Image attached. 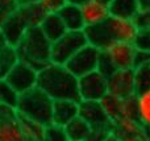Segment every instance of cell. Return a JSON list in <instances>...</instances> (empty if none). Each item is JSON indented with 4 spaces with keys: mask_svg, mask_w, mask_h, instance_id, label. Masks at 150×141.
<instances>
[{
    "mask_svg": "<svg viewBox=\"0 0 150 141\" xmlns=\"http://www.w3.org/2000/svg\"><path fill=\"white\" fill-rule=\"evenodd\" d=\"M37 87L53 100H76L80 102L79 82L65 65L47 63L38 71Z\"/></svg>",
    "mask_w": 150,
    "mask_h": 141,
    "instance_id": "1",
    "label": "cell"
},
{
    "mask_svg": "<svg viewBox=\"0 0 150 141\" xmlns=\"http://www.w3.org/2000/svg\"><path fill=\"white\" fill-rule=\"evenodd\" d=\"M16 50L18 60L29 63L38 71L52 62V41L40 26L29 28L17 44Z\"/></svg>",
    "mask_w": 150,
    "mask_h": 141,
    "instance_id": "2",
    "label": "cell"
},
{
    "mask_svg": "<svg viewBox=\"0 0 150 141\" xmlns=\"http://www.w3.org/2000/svg\"><path fill=\"white\" fill-rule=\"evenodd\" d=\"M16 111L17 115L46 127L52 123L53 99L36 86L34 89L20 94L16 104Z\"/></svg>",
    "mask_w": 150,
    "mask_h": 141,
    "instance_id": "3",
    "label": "cell"
},
{
    "mask_svg": "<svg viewBox=\"0 0 150 141\" xmlns=\"http://www.w3.org/2000/svg\"><path fill=\"white\" fill-rule=\"evenodd\" d=\"M87 44L84 30H67L62 37L52 42V62L66 65L75 53Z\"/></svg>",
    "mask_w": 150,
    "mask_h": 141,
    "instance_id": "4",
    "label": "cell"
},
{
    "mask_svg": "<svg viewBox=\"0 0 150 141\" xmlns=\"http://www.w3.org/2000/svg\"><path fill=\"white\" fill-rule=\"evenodd\" d=\"M100 50L95 46L87 44L78 50L76 53L66 62V67L70 70L71 74H74L76 78L90 74L98 69V62L100 58Z\"/></svg>",
    "mask_w": 150,
    "mask_h": 141,
    "instance_id": "5",
    "label": "cell"
},
{
    "mask_svg": "<svg viewBox=\"0 0 150 141\" xmlns=\"http://www.w3.org/2000/svg\"><path fill=\"white\" fill-rule=\"evenodd\" d=\"M37 79H38V70L24 61H18L5 77V81L18 94H24L34 89L37 86Z\"/></svg>",
    "mask_w": 150,
    "mask_h": 141,
    "instance_id": "6",
    "label": "cell"
},
{
    "mask_svg": "<svg viewBox=\"0 0 150 141\" xmlns=\"http://www.w3.org/2000/svg\"><path fill=\"white\" fill-rule=\"evenodd\" d=\"M79 82V96L80 100H96L100 102L108 92V81L98 70L78 78Z\"/></svg>",
    "mask_w": 150,
    "mask_h": 141,
    "instance_id": "7",
    "label": "cell"
},
{
    "mask_svg": "<svg viewBox=\"0 0 150 141\" xmlns=\"http://www.w3.org/2000/svg\"><path fill=\"white\" fill-rule=\"evenodd\" d=\"M79 116L91 127V129L112 131V120L108 118L100 102L96 100H80Z\"/></svg>",
    "mask_w": 150,
    "mask_h": 141,
    "instance_id": "8",
    "label": "cell"
},
{
    "mask_svg": "<svg viewBox=\"0 0 150 141\" xmlns=\"http://www.w3.org/2000/svg\"><path fill=\"white\" fill-rule=\"evenodd\" d=\"M29 28H30L29 24L26 23V20L17 8L5 16L3 23L0 24V32H1L7 45L15 47L17 46V44Z\"/></svg>",
    "mask_w": 150,
    "mask_h": 141,
    "instance_id": "9",
    "label": "cell"
},
{
    "mask_svg": "<svg viewBox=\"0 0 150 141\" xmlns=\"http://www.w3.org/2000/svg\"><path fill=\"white\" fill-rule=\"evenodd\" d=\"M108 81V92L120 98L134 96L136 82H134V69H121L116 70L112 75L107 78Z\"/></svg>",
    "mask_w": 150,
    "mask_h": 141,
    "instance_id": "10",
    "label": "cell"
},
{
    "mask_svg": "<svg viewBox=\"0 0 150 141\" xmlns=\"http://www.w3.org/2000/svg\"><path fill=\"white\" fill-rule=\"evenodd\" d=\"M104 23L113 42H134L138 29L132 18L109 16Z\"/></svg>",
    "mask_w": 150,
    "mask_h": 141,
    "instance_id": "11",
    "label": "cell"
},
{
    "mask_svg": "<svg viewBox=\"0 0 150 141\" xmlns=\"http://www.w3.org/2000/svg\"><path fill=\"white\" fill-rule=\"evenodd\" d=\"M104 52L111 58V61L113 62L117 70L134 69L137 49H136L133 42H115Z\"/></svg>",
    "mask_w": 150,
    "mask_h": 141,
    "instance_id": "12",
    "label": "cell"
},
{
    "mask_svg": "<svg viewBox=\"0 0 150 141\" xmlns=\"http://www.w3.org/2000/svg\"><path fill=\"white\" fill-rule=\"evenodd\" d=\"M80 9L86 26L104 23L111 16L109 5L100 0H88L80 5Z\"/></svg>",
    "mask_w": 150,
    "mask_h": 141,
    "instance_id": "13",
    "label": "cell"
},
{
    "mask_svg": "<svg viewBox=\"0 0 150 141\" xmlns=\"http://www.w3.org/2000/svg\"><path fill=\"white\" fill-rule=\"evenodd\" d=\"M112 135L119 137L120 140H127L130 137H137L145 135V128L138 121L137 118H128L121 116L112 121Z\"/></svg>",
    "mask_w": 150,
    "mask_h": 141,
    "instance_id": "14",
    "label": "cell"
},
{
    "mask_svg": "<svg viewBox=\"0 0 150 141\" xmlns=\"http://www.w3.org/2000/svg\"><path fill=\"white\" fill-rule=\"evenodd\" d=\"M78 116H79V102L67 99L53 100L52 123L65 127Z\"/></svg>",
    "mask_w": 150,
    "mask_h": 141,
    "instance_id": "15",
    "label": "cell"
},
{
    "mask_svg": "<svg viewBox=\"0 0 150 141\" xmlns=\"http://www.w3.org/2000/svg\"><path fill=\"white\" fill-rule=\"evenodd\" d=\"M83 30H84L86 38H87L88 44L95 46L96 49H99L100 52H104V50L108 49L112 44H115L111 34H109V32H108V29H107V26H105V23L86 26Z\"/></svg>",
    "mask_w": 150,
    "mask_h": 141,
    "instance_id": "16",
    "label": "cell"
},
{
    "mask_svg": "<svg viewBox=\"0 0 150 141\" xmlns=\"http://www.w3.org/2000/svg\"><path fill=\"white\" fill-rule=\"evenodd\" d=\"M40 29L44 32V34L52 42H54L55 40L62 37L63 34L67 32V28H66L65 23L62 21V18H61V16L58 15V13L45 15L44 20L40 24Z\"/></svg>",
    "mask_w": 150,
    "mask_h": 141,
    "instance_id": "17",
    "label": "cell"
},
{
    "mask_svg": "<svg viewBox=\"0 0 150 141\" xmlns=\"http://www.w3.org/2000/svg\"><path fill=\"white\" fill-rule=\"evenodd\" d=\"M58 15L61 16L62 21L65 23L67 30H83V29L86 28L84 21H83L80 5L67 3V4L58 12Z\"/></svg>",
    "mask_w": 150,
    "mask_h": 141,
    "instance_id": "18",
    "label": "cell"
},
{
    "mask_svg": "<svg viewBox=\"0 0 150 141\" xmlns=\"http://www.w3.org/2000/svg\"><path fill=\"white\" fill-rule=\"evenodd\" d=\"M111 16L124 18H133L140 11L138 0H111L109 3Z\"/></svg>",
    "mask_w": 150,
    "mask_h": 141,
    "instance_id": "19",
    "label": "cell"
},
{
    "mask_svg": "<svg viewBox=\"0 0 150 141\" xmlns=\"http://www.w3.org/2000/svg\"><path fill=\"white\" fill-rule=\"evenodd\" d=\"M0 141H25L17 118L0 121Z\"/></svg>",
    "mask_w": 150,
    "mask_h": 141,
    "instance_id": "20",
    "label": "cell"
},
{
    "mask_svg": "<svg viewBox=\"0 0 150 141\" xmlns=\"http://www.w3.org/2000/svg\"><path fill=\"white\" fill-rule=\"evenodd\" d=\"M17 120L21 125L23 133L25 136V141H42L44 140L45 125L33 121L30 119H26L24 116L17 115Z\"/></svg>",
    "mask_w": 150,
    "mask_h": 141,
    "instance_id": "21",
    "label": "cell"
},
{
    "mask_svg": "<svg viewBox=\"0 0 150 141\" xmlns=\"http://www.w3.org/2000/svg\"><path fill=\"white\" fill-rule=\"evenodd\" d=\"M137 119L144 128H150V89L136 94Z\"/></svg>",
    "mask_w": 150,
    "mask_h": 141,
    "instance_id": "22",
    "label": "cell"
},
{
    "mask_svg": "<svg viewBox=\"0 0 150 141\" xmlns=\"http://www.w3.org/2000/svg\"><path fill=\"white\" fill-rule=\"evenodd\" d=\"M18 54L15 46L5 45L0 49V79H5L12 67L18 62Z\"/></svg>",
    "mask_w": 150,
    "mask_h": 141,
    "instance_id": "23",
    "label": "cell"
},
{
    "mask_svg": "<svg viewBox=\"0 0 150 141\" xmlns=\"http://www.w3.org/2000/svg\"><path fill=\"white\" fill-rule=\"evenodd\" d=\"M65 129L70 141H86L91 132V127L80 116L75 118L67 125H65Z\"/></svg>",
    "mask_w": 150,
    "mask_h": 141,
    "instance_id": "24",
    "label": "cell"
},
{
    "mask_svg": "<svg viewBox=\"0 0 150 141\" xmlns=\"http://www.w3.org/2000/svg\"><path fill=\"white\" fill-rule=\"evenodd\" d=\"M100 104L103 106L104 111L107 112L108 118L112 121L121 118V110H122V98L116 96V95L107 92L100 100Z\"/></svg>",
    "mask_w": 150,
    "mask_h": 141,
    "instance_id": "25",
    "label": "cell"
},
{
    "mask_svg": "<svg viewBox=\"0 0 150 141\" xmlns=\"http://www.w3.org/2000/svg\"><path fill=\"white\" fill-rule=\"evenodd\" d=\"M18 96L20 94L5 79H0V103L16 108Z\"/></svg>",
    "mask_w": 150,
    "mask_h": 141,
    "instance_id": "26",
    "label": "cell"
},
{
    "mask_svg": "<svg viewBox=\"0 0 150 141\" xmlns=\"http://www.w3.org/2000/svg\"><path fill=\"white\" fill-rule=\"evenodd\" d=\"M136 91L141 92L150 89V65H142L134 67Z\"/></svg>",
    "mask_w": 150,
    "mask_h": 141,
    "instance_id": "27",
    "label": "cell"
},
{
    "mask_svg": "<svg viewBox=\"0 0 150 141\" xmlns=\"http://www.w3.org/2000/svg\"><path fill=\"white\" fill-rule=\"evenodd\" d=\"M42 141H70L65 127L57 125L54 123H50L45 127L44 131V140Z\"/></svg>",
    "mask_w": 150,
    "mask_h": 141,
    "instance_id": "28",
    "label": "cell"
},
{
    "mask_svg": "<svg viewBox=\"0 0 150 141\" xmlns=\"http://www.w3.org/2000/svg\"><path fill=\"white\" fill-rule=\"evenodd\" d=\"M36 3L45 12V15H49V13H58L67 4V0H37Z\"/></svg>",
    "mask_w": 150,
    "mask_h": 141,
    "instance_id": "29",
    "label": "cell"
},
{
    "mask_svg": "<svg viewBox=\"0 0 150 141\" xmlns=\"http://www.w3.org/2000/svg\"><path fill=\"white\" fill-rule=\"evenodd\" d=\"M96 70H98L99 73L103 74L104 77L108 78L109 75H112V74L117 70V69L115 67L113 62H112L111 58L107 55V53L101 52L100 53V58H99V62H98V69H96Z\"/></svg>",
    "mask_w": 150,
    "mask_h": 141,
    "instance_id": "30",
    "label": "cell"
},
{
    "mask_svg": "<svg viewBox=\"0 0 150 141\" xmlns=\"http://www.w3.org/2000/svg\"><path fill=\"white\" fill-rule=\"evenodd\" d=\"M133 44H134V46L137 50L150 52V28L138 30Z\"/></svg>",
    "mask_w": 150,
    "mask_h": 141,
    "instance_id": "31",
    "label": "cell"
},
{
    "mask_svg": "<svg viewBox=\"0 0 150 141\" xmlns=\"http://www.w3.org/2000/svg\"><path fill=\"white\" fill-rule=\"evenodd\" d=\"M132 20L138 30L150 28V8H140Z\"/></svg>",
    "mask_w": 150,
    "mask_h": 141,
    "instance_id": "32",
    "label": "cell"
},
{
    "mask_svg": "<svg viewBox=\"0 0 150 141\" xmlns=\"http://www.w3.org/2000/svg\"><path fill=\"white\" fill-rule=\"evenodd\" d=\"M121 116H128V118H137V104H136V95H134V96L122 98Z\"/></svg>",
    "mask_w": 150,
    "mask_h": 141,
    "instance_id": "33",
    "label": "cell"
},
{
    "mask_svg": "<svg viewBox=\"0 0 150 141\" xmlns=\"http://www.w3.org/2000/svg\"><path fill=\"white\" fill-rule=\"evenodd\" d=\"M16 118H17V111H16L15 107L0 103V121L11 120V119H16Z\"/></svg>",
    "mask_w": 150,
    "mask_h": 141,
    "instance_id": "34",
    "label": "cell"
},
{
    "mask_svg": "<svg viewBox=\"0 0 150 141\" xmlns=\"http://www.w3.org/2000/svg\"><path fill=\"white\" fill-rule=\"evenodd\" d=\"M18 4H20V0H0V15H9L18 7Z\"/></svg>",
    "mask_w": 150,
    "mask_h": 141,
    "instance_id": "35",
    "label": "cell"
},
{
    "mask_svg": "<svg viewBox=\"0 0 150 141\" xmlns=\"http://www.w3.org/2000/svg\"><path fill=\"white\" fill-rule=\"evenodd\" d=\"M109 135H111L109 131H104V129H91L90 135H88L86 141H104Z\"/></svg>",
    "mask_w": 150,
    "mask_h": 141,
    "instance_id": "36",
    "label": "cell"
},
{
    "mask_svg": "<svg viewBox=\"0 0 150 141\" xmlns=\"http://www.w3.org/2000/svg\"><path fill=\"white\" fill-rule=\"evenodd\" d=\"M142 65H150V52L137 50V53H136L134 67L136 66H142Z\"/></svg>",
    "mask_w": 150,
    "mask_h": 141,
    "instance_id": "37",
    "label": "cell"
},
{
    "mask_svg": "<svg viewBox=\"0 0 150 141\" xmlns=\"http://www.w3.org/2000/svg\"><path fill=\"white\" fill-rule=\"evenodd\" d=\"M140 8H150V0H138Z\"/></svg>",
    "mask_w": 150,
    "mask_h": 141,
    "instance_id": "38",
    "label": "cell"
},
{
    "mask_svg": "<svg viewBox=\"0 0 150 141\" xmlns=\"http://www.w3.org/2000/svg\"><path fill=\"white\" fill-rule=\"evenodd\" d=\"M124 141H148L145 139V136H137V137H130V139H127Z\"/></svg>",
    "mask_w": 150,
    "mask_h": 141,
    "instance_id": "39",
    "label": "cell"
},
{
    "mask_svg": "<svg viewBox=\"0 0 150 141\" xmlns=\"http://www.w3.org/2000/svg\"><path fill=\"white\" fill-rule=\"evenodd\" d=\"M86 1H88V0H67V3H71V4H76V5H82V4H84Z\"/></svg>",
    "mask_w": 150,
    "mask_h": 141,
    "instance_id": "40",
    "label": "cell"
},
{
    "mask_svg": "<svg viewBox=\"0 0 150 141\" xmlns=\"http://www.w3.org/2000/svg\"><path fill=\"white\" fill-rule=\"evenodd\" d=\"M104 141H122V140H120L119 137H116L115 135H112V133H111V135H109V136L107 137V139L104 140Z\"/></svg>",
    "mask_w": 150,
    "mask_h": 141,
    "instance_id": "41",
    "label": "cell"
},
{
    "mask_svg": "<svg viewBox=\"0 0 150 141\" xmlns=\"http://www.w3.org/2000/svg\"><path fill=\"white\" fill-rule=\"evenodd\" d=\"M5 45H7V42H5V40H4V37H3L1 32H0V49H1L3 46H5Z\"/></svg>",
    "mask_w": 150,
    "mask_h": 141,
    "instance_id": "42",
    "label": "cell"
},
{
    "mask_svg": "<svg viewBox=\"0 0 150 141\" xmlns=\"http://www.w3.org/2000/svg\"><path fill=\"white\" fill-rule=\"evenodd\" d=\"M144 136H145V139L148 140V141H150V128H146L145 129V135H144Z\"/></svg>",
    "mask_w": 150,
    "mask_h": 141,
    "instance_id": "43",
    "label": "cell"
},
{
    "mask_svg": "<svg viewBox=\"0 0 150 141\" xmlns=\"http://www.w3.org/2000/svg\"><path fill=\"white\" fill-rule=\"evenodd\" d=\"M100 1H104V3H107V4H109V3H111V0H100Z\"/></svg>",
    "mask_w": 150,
    "mask_h": 141,
    "instance_id": "44",
    "label": "cell"
}]
</instances>
